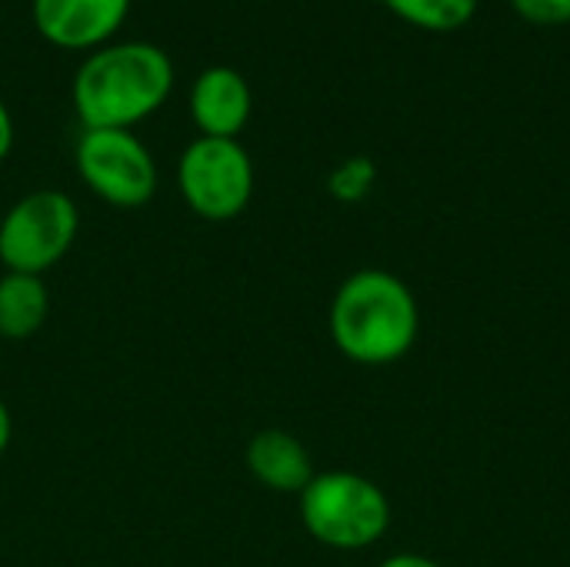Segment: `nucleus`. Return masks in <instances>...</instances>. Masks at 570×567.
Returning a JSON list of instances; mask_svg holds the SVG:
<instances>
[{
  "label": "nucleus",
  "mask_w": 570,
  "mask_h": 567,
  "mask_svg": "<svg viewBox=\"0 0 570 567\" xmlns=\"http://www.w3.org/2000/svg\"><path fill=\"white\" fill-rule=\"evenodd\" d=\"M130 0H30L37 33L60 50H97L114 40Z\"/></svg>",
  "instance_id": "7"
},
{
  "label": "nucleus",
  "mask_w": 570,
  "mask_h": 567,
  "mask_svg": "<svg viewBox=\"0 0 570 567\" xmlns=\"http://www.w3.org/2000/svg\"><path fill=\"white\" fill-rule=\"evenodd\" d=\"M514 13L538 27H561L570 23V0H511Z\"/></svg>",
  "instance_id": "13"
},
{
  "label": "nucleus",
  "mask_w": 570,
  "mask_h": 567,
  "mask_svg": "<svg viewBox=\"0 0 570 567\" xmlns=\"http://www.w3.org/2000/svg\"><path fill=\"white\" fill-rule=\"evenodd\" d=\"M377 567H444V565H438V561H434V558H428V555L401 551V555H391L387 561H381Z\"/></svg>",
  "instance_id": "14"
},
{
  "label": "nucleus",
  "mask_w": 570,
  "mask_h": 567,
  "mask_svg": "<svg viewBox=\"0 0 570 567\" xmlns=\"http://www.w3.org/2000/svg\"><path fill=\"white\" fill-rule=\"evenodd\" d=\"M244 461H247L250 478L277 495H301L317 475L304 441L281 428L257 431L247 444Z\"/></svg>",
  "instance_id": "9"
},
{
  "label": "nucleus",
  "mask_w": 570,
  "mask_h": 567,
  "mask_svg": "<svg viewBox=\"0 0 570 567\" xmlns=\"http://www.w3.org/2000/svg\"><path fill=\"white\" fill-rule=\"evenodd\" d=\"M174 90V63L150 40H110L73 74L70 100L83 130H134Z\"/></svg>",
  "instance_id": "1"
},
{
  "label": "nucleus",
  "mask_w": 570,
  "mask_h": 567,
  "mask_svg": "<svg viewBox=\"0 0 570 567\" xmlns=\"http://www.w3.org/2000/svg\"><path fill=\"white\" fill-rule=\"evenodd\" d=\"M10 438H13V418H10V411H7V404L0 401V454L7 451V444H10Z\"/></svg>",
  "instance_id": "16"
},
{
  "label": "nucleus",
  "mask_w": 570,
  "mask_h": 567,
  "mask_svg": "<svg viewBox=\"0 0 570 567\" xmlns=\"http://www.w3.org/2000/svg\"><path fill=\"white\" fill-rule=\"evenodd\" d=\"M391 13H397L404 23L431 30V33H451L471 23L478 0H381Z\"/></svg>",
  "instance_id": "11"
},
{
  "label": "nucleus",
  "mask_w": 570,
  "mask_h": 567,
  "mask_svg": "<svg viewBox=\"0 0 570 567\" xmlns=\"http://www.w3.org/2000/svg\"><path fill=\"white\" fill-rule=\"evenodd\" d=\"M377 180V167L371 157H347L344 164H337L327 177V190L331 197H337L341 204H357L371 194Z\"/></svg>",
  "instance_id": "12"
},
{
  "label": "nucleus",
  "mask_w": 570,
  "mask_h": 567,
  "mask_svg": "<svg viewBox=\"0 0 570 567\" xmlns=\"http://www.w3.org/2000/svg\"><path fill=\"white\" fill-rule=\"evenodd\" d=\"M10 147H13V117H10L7 104L0 100V160H7Z\"/></svg>",
  "instance_id": "15"
},
{
  "label": "nucleus",
  "mask_w": 570,
  "mask_h": 567,
  "mask_svg": "<svg viewBox=\"0 0 570 567\" xmlns=\"http://www.w3.org/2000/svg\"><path fill=\"white\" fill-rule=\"evenodd\" d=\"M297 498L307 535L334 551L374 548L391 528V498L357 471H317Z\"/></svg>",
  "instance_id": "3"
},
{
  "label": "nucleus",
  "mask_w": 570,
  "mask_h": 567,
  "mask_svg": "<svg viewBox=\"0 0 570 567\" xmlns=\"http://www.w3.org/2000/svg\"><path fill=\"white\" fill-rule=\"evenodd\" d=\"M80 214L63 190H30L0 217V264L13 274L43 277L73 247Z\"/></svg>",
  "instance_id": "4"
},
{
  "label": "nucleus",
  "mask_w": 570,
  "mask_h": 567,
  "mask_svg": "<svg viewBox=\"0 0 570 567\" xmlns=\"http://www.w3.org/2000/svg\"><path fill=\"white\" fill-rule=\"evenodd\" d=\"M421 304L407 281L384 267H361L331 301V341L361 368H387L414 351Z\"/></svg>",
  "instance_id": "2"
},
{
  "label": "nucleus",
  "mask_w": 570,
  "mask_h": 567,
  "mask_svg": "<svg viewBox=\"0 0 570 567\" xmlns=\"http://www.w3.org/2000/svg\"><path fill=\"white\" fill-rule=\"evenodd\" d=\"M73 164L90 194L110 207H144L157 194V160L134 130H83Z\"/></svg>",
  "instance_id": "6"
},
{
  "label": "nucleus",
  "mask_w": 570,
  "mask_h": 567,
  "mask_svg": "<svg viewBox=\"0 0 570 567\" xmlns=\"http://www.w3.org/2000/svg\"><path fill=\"white\" fill-rule=\"evenodd\" d=\"M47 314H50V291L43 277L13 274V271L0 277V338L27 341L47 324Z\"/></svg>",
  "instance_id": "10"
},
{
  "label": "nucleus",
  "mask_w": 570,
  "mask_h": 567,
  "mask_svg": "<svg viewBox=\"0 0 570 567\" xmlns=\"http://www.w3.org/2000/svg\"><path fill=\"white\" fill-rule=\"evenodd\" d=\"M250 107H254L250 84L234 67H224V63L207 67L197 74V80L190 87V117H194L200 137L237 140V134L250 120Z\"/></svg>",
  "instance_id": "8"
},
{
  "label": "nucleus",
  "mask_w": 570,
  "mask_h": 567,
  "mask_svg": "<svg viewBox=\"0 0 570 567\" xmlns=\"http://www.w3.org/2000/svg\"><path fill=\"white\" fill-rule=\"evenodd\" d=\"M177 190L204 221H234L254 197V160L240 140L197 137L177 160Z\"/></svg>",
  "instance_id": "5"
}]
</instances>
